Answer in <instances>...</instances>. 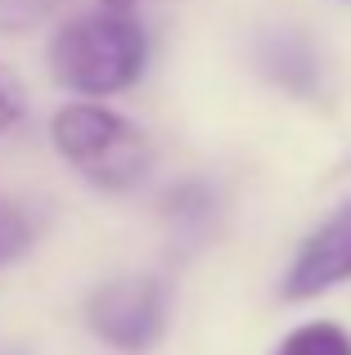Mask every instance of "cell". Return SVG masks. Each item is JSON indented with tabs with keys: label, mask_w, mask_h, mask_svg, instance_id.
<instances>
[{
	"label": "cell",
	"mask_w": 351,
	"mask_h": 355,
	"mask_svg": "<svg viewBox=\"0 0 351 355\" xmlns=\"http://www.w3.org/2000/svg\"><path fill=\"white\" fill-rule=\"evenodd\" d=\"M149 41L135 18L104 9V14H81L54 36L50 68L59 86L77 95H113L126 90L144 72Z\"/></svg>",
	"instance_id": "cell-1"
},
{
	"label": "cell",
	"mask_w": 351,
	"mask_h": 355,
	"mask_svg": "<svg viewBox=\"0 0 351 355\" xmlns=\"http://www.w3.org/2000/svg\"><path fill=\"white\" fill-rule=\"evenodd\" d=\"M50 139L72 171L99 189H135L153 166V144L135 121L99 104H68L50 121Z\"/></svg>",
	"instance_id": "cell-2"
},
{
	"label": "cell",
	"mask_w": 351,
	"mask_h": 355,
	"mask_svg": "<svg viewBox=\"0 0 351 355\" xmlns=\"http://www.w3.org/2000/svg\"><path fill=\"white\" fill-rule=\"evenodd\" d=\"M86 324L99 342L117 351H149L167 329V288L153 275L113 279L90 293Z\"/></svg>",
	"instance_id": "cell-3"
},
{
	"label": "cell",
	"mask_w": 351,
	"mask_h": 355,
	"mask_svg": "<svg viewBox=\"0 0 351 355\" xmlns=\"http://www.w3.org/2000/svg\"><path fill=\"white\" fill-rule=\"evenodd\" d=\"M347 279H351V202H343L325 225L307 234L289 275H284V297L307 302V297H320Z\"/></svg>",
	"instance_id": "cell-4"
},
{
	"label": "cell",
	"mask_w": 351,
	"mask_h": 355,
	"mask_svg": "<svg viewBox=\"0 0 351 355\" xmlns=\"http://www.w3.org/2000/svg\"><path fill=\"white\" fill-rule=\"evenodd\" d=\"M257 68L298 99H316L325 86V63H320L311 36H302L298 27H271L257 36Z\"/></svg>",
	"instance_id": "cell-5"
},
{
	"label": "cell",
	"mask_w": 351,
	"mask_h": 355,
	"mask_svg": "<svg viewBox=\"0 0 351 355\" xmlns=\"http://www.w3.org/2000/svg\"><path fill=\"white\" fill-rule=\"evenodd\" d=\"M280 355H351V333L338 324L320 320V324H302L284 338Z\"/></svg>",
	"instance_id": "cell-6"
},
{
	"label": "cell",
	"mask_w": 351,
	"mask_h": 355,
	"mask_svg": "<svg viewBox=\"0 0 351 355\" xmlns=\"http://www.w3.org/2000/svg\"><path fill=\"white\" fill-rule=\"evenodd\" d=\"M36 239V220L27 207H18V202L0 198V270L9 266V261H18L27 248H32Z\"/></svg>",
	"instance_id": "cell-7"
},
{
	"label": "cell",
	"mask_w": 351,
	"mask_h": 355,
	"mask_svg": "<svg viewBox=\"0 0 351 355\" xmlns=\"http://www.w3.org/2000/svg\"><path fill=\"white\" fill-rule=\"evenodd\" d=\"M23 113H27V90H23V81L0 63V135L14 130L18 121H23Z\"/></svg>",
	"instance_id": "cell-8"
},
{
	"label": "cell",
	"mask_w": 351,
	"mask_h": 355,
	"mask_svg": "<svg viewBox=\"0 0 351 355\" xmlns=\"http://www.w3.org/2000/svg\"><path fill=\"white\" fill-rule=\"evenodd\" d=\"M54 9V0H0V32H23V27L41 23Z\"/></svg>",
	"instance_id": "cell-9"
},
{
	"label": "cell",
	"mask_w": 351,
	"mask_h": 355,
	"mask_svg": "<svg viewBox=\"0 0 351 355\" xmlns=\"http://www.w3.org/2000/svg\"><path fill=\"white\" fill-rule=\"evenodd\" d=\"M108 9H117V14H126V5H135V0H104Z\"/></svg>",
	"instance_id": "cell-10"
}]
</instances>
